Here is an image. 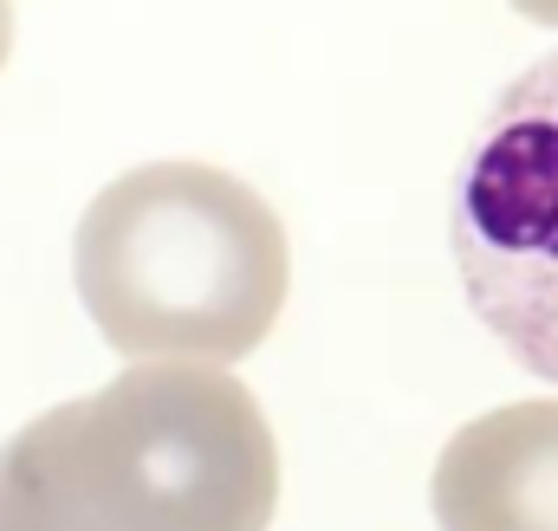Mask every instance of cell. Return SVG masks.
<instances>
[{
	"mask_svg": "<svg viewBox=\"0 0 558 531\" xmlns=\"http://www.w3.org/2000/svg\"><path fill=\"white\" fill-rule=\"evenodd\" d=\"M0 531H92L72 513V499L59 493L33 428H20L0 447Z\"/></svg>",
	"mask_w": 558,
	"mask_h": 531,
	"instance_id": "5",
	"label": "cell"
},
{
	"mask_svg": "<svg viewBox=\"0 0 558 531\" xmlns=\"http://www.w3.org/2000/svg\"><path fill=\"white\" fill-rule=\"evenodd\" d=\"M7 52H13V0H0V65H7Z\"/></svg>",
	"mask_w": 558,
	"mask_h": 531,
	"instance_id": "7",
	"label": "cell"
},
{
	"mask_svg": "<svg viewBox=\"0 0 558 531\" xmlns=\"http://www.w3.org/2000/svg\"><path fill=\"white\" fill-rule=\"evenodd\" d=\"M428 513L441 531H558V396L454 428L428 473Z\"/></svg>",
	"mask_w": 558,
	"mask_h": 531,
	"instance_id": "4",
	"label": "cell"
},
{
	"mask_svg": "<svg viewBox=\"0 0 558 531\" xmlns=\"http://www.w3.org/2000/svg\"><path fill=\"white\" fill-rule=\"evenodd\" d=\"M72 285L131 363H241L286 311L292 247L254 182L215 162H143L78 214Z\"/></svg>",
	"mask_w": 558,
	"mask_h": 531,
	"instance_id": "1",
	"label": "cell"
},
{
	"mask_svg": "<svg viewBox=\"0 0 558 531\" xmlns=\"http://www.w3.org/2000/svg\"><path fill=\"white\" fill-rule=\"evenodd\" d=\"M26 428L92 531H267L279 513L274 421L228 363L143 357Z\"/></svg>",
	"mask_w": 558,
	"mask_h": 531,
	"instance_id": "2",
	"label": "cell"
},
{
	"mask_svg": "<svg viewBox=\"0 0 558 531\" xmlns=\"http://www.w3.org/2000/svg\"><path fill=\"white\" fill-rule=\"evenodd\" d=\"M520 20H533V26H553L558 33V0H507Z\"/></svg>",
	"mask_w": 558,
	"mask_h": 531,
	"instance_id": "6",
	"label": "cell"
},
{
	"mask_svg": "<svg viewBox=\"0 0 558 531\" xmlns=\"http://www.w3.org/2000/svg\"><path fill=\"white\" fill-rule=\"evenodd\" d=\"M448 247L468 311L558 390V52L494 91L461 149Z\"/></svg>",
	"mask_w": 558,
	"mask_h": 531,
	"instance_id": "3",
	"label": "cell"
}]
</instances>
